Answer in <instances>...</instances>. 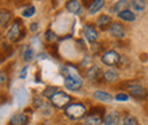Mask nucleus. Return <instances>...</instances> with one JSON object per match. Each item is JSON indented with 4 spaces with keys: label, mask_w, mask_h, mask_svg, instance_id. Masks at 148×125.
Here are the masks:
<instances>
[{
    "label": "nucleus",
    "mask_w": 148,
    "mask_h": 125,
    "mask_svg": "<svg viewBox=\"0 0 148 125\" xmlns=\"http://www.w3.org/2000/svg\"><path fill=\"white\" fill-rule=\"evenodd\" d=\"M19 20H16L13 26L9 29L8 33H7V39L10 41V42H16L18 41L21 38H23V36H21V25L18 24Z\"/></svg>",
    "instance_id": "nucleus-6"
},
{
    "label": "nucleus",
    "mask_w": 148,
    "mask_h": 125,
    "mask_svg": "<svg viewBox=\"0 0 148 125\" xmlns=\"http://www.w3.org/2000/svg\"><path fill=\"white\" fill-rule=\"evenodd\" d=\"M131 6L136 12H144L146 8V2L145 0H132Z\"/></svg>",
    "instance_id": "nucleus-20"
},
{
    "label": "nucleus",
    "mask_w": 148,
    "mask_h": 125,
    "mask_svg": "<svg viewBox=\"0 0 148 125\" xmlns=\"http://www.w3.org/2000/svg\"><path fill=\"white\" fill-rule=\"evenodd\" d=\"M110 33L113 38L116 39H123L125 36V29L120 23H113L110 26Z\"/></svg>",
    "instance_id": "nucleus-7"
},
{
    "label": "nucleus",
    "mask_w": 148,
    "mask_h": 125,
    "mask_svg": "<svg viewBox=\"0 0 148 125\" xmlns=\"http://www.w3.org/2000/svg\"><path fill=\"white\" fill-rule=\"evenodd\" d=\"M34 14H36V8H34V6H27V7L24 8L23 12H22V16H23V17H31V16H33Z\"/></svg>",
    "instance_id": "nucleus-22"
},
{
    "label": "nucleus",
    "mask_w": 148,
    "mask_h": 125,
    "mask_svg": "<svg viewBox=\"0 0 148 125\" xmlns=\"http://www.w3.org/2000/svg\"><path fill=\"white\" fill-rule=\"evenodd\" d=\"M66 9L72 13V14H80L81 13V3L79 2V0H69L65 5Z\"/></svg>",
    "instance_id": "nucleus-11"
},
{
    "label": "nucleus",
    "mask_w": 148,
    "mask_h": 125,
    "mask_svg": "<svg viewBox=\"0 0 148 125\" xmlns=\"http://www.w3.org/2000/svg\"><path fill=\"white\" fill-rule=\"evenodd\" d=\"M64 84L69 90L76 91V90H79L82 87V80L76 74H72L71 72H67V75L65 77Z\"/></svg>",
    "instance_id": "nucleus-3"
},
{
    "label": "nucleus",
    "mask_w": 148,
    "mask_h": 125,
    "mask_svg": "<svg viewBox=\"0 0 148 125\" xmlns=\"http://www.w3.org/2000/svg\"><path fill=\"white\" fill-rule=\"evenodd\" d=\"M30 29H31V31H32V32H36V31L38 30V24L37 23H32Z\"/></svg>",
    "instance_id": "nucleus-30"
},
{
    "label": "nucleus",
    "mask_w": 148,
    "mask_h": 125,
    "mask_svg": "<svg viewBox=\"0 0 148 125\" xmlns=\"http://www.w3.org/2000/svg\"><path fill=\"white\" fill-rule=\"evenodd\" d=\"M33 56H34V50L32 48H27L23 54V58L25 61H30L33 58Z\"/></svg>",
    "instance_id": "nucleus-24"
},
{
    "label": "nucleus",
    "mask_w": 148,
    "mask_h": 125,
    "mask_svg": "<svg viewBox=\"0 0 148 125\" xmlns=\"http://www.w3.org/2000/svg\"><path fill=\"white\" fill-rule=\"evenodd\" d=\"M87 113V108L84 105L82 104H71L69 105L67 107L65 108V114L66 116L72 120V121H77V120H81Z\"/></svg>",
    "instance_id": "nucleus-1"
},
{
    "label": "nucleus",
    "mask_w": 148,
    "mask_h": 125,
    "mask_svg": "<svg viewBox=\"0 0 148 125\" xmlns=\"http://www.w3.org/2000/svg\"><path fill=\"white\" fill-rule=\"evenodd\" d=\"M27 116L24 115V114H17V115H14L12 118H10V125H26L27 124Z\"/></svg>",
    "instance_id": "nucleus-13"
},
{
    "label": "nucleus",
    "mask_w": 148,
    "mask_h": 125,
    "mask_svg": "<svg viewBox=\"0 0 148 125\" xmlns=\"http://www.w3.org/2000/svg\"><path fill=\"white\" fill-rule=\"evenodd\" d=\"M132 0H119L117 2H115L111 8V13L113 14H119L120 12L124 10L130 3H131Z\"/></svg>",
    "instance_id": "nucleus-10"
},
{
    "label": "nucleus",
    "mask_w": 148,
    "mask_h": 125,
    "mask_svg": "<svg viewBox=\"0 0 148 125\" xmlns=\"http://www.w3.org/2000/svg\"><path fill=\"white\" fill-rule=\"evenodd\" d=\"M46 39H47L49 42H54V41L57 40V36H56L53 31H50V30H49V31H47V32H46Z\"/></svg>",
    "instance_id": "nucleus-26"
},
{
    "label": "nucleus",
    "mask_w": 148,
    "mask_h": 125,
    "mask_svg": "<svg viewBox=\"0 0 148 125\" xmlns=\"http://www.w3.org/2000/svg\"><path fill=\"white\" fill-rule=\"evenodd\" d=\"M93 98L97 99V100L104 101V102H111L112 100H113L111 94H108L106 92H103V91H96V92H93Z\"/></svg>",
    "instance_id": "nucleus-19"
},
{
    "label": "nucleus",
    "mask_w": 148,
    "mask_h": 125,
    "mask_svg": "<svg viewBox=\"0 0 148 125\" xmlns=\"http://www.w3.org/2000/svg\"><path fill=\"white\" fill-rule=\"evenodd\" d=\"M27 70H29V66H25V67H24V68L22 70V72H21V75H19V77H21V79H24V77L26 76Z\"/></svg>",
    "instance_id": "nucleus-29"
},
{
    "label": "nucleus",
    "mask_w": 148,
    "mask_h": 125,
    "mask_svg": "<svg viewBox=\"0 0 148 125\" xmlns=\"http://www.w3.org/2000/svg\"><path fill=\"white\" fill-rule=\"evenodd\" d=\"M130 94L136 98V99H139V100H143L147 97V90L145 88H143L141 85H138V84H134L132 87L129 88Z\"/></svg>",
    "instance_id": "nucleus-8"
},
{
    "label": "nucleus",
    "mask_w": 148,
    "mask_h": 125,
    "mask_svg": "<svg viewBox=\"0 0 148 125\" xmlns=\"http://www.w3.org/2000/svg\"><path fill=\"white\" fill-rule=\"evenodd\" d=\"M120 55L117 54L115 50H110V51H106L105 54L101 56V61L104 63V65L106 66H115L120 63Z\"/></svg>",
    "instance_id": "nucleus-5"
},
{
    "label": "nucleus",
    "mask_w": 148,
    "mask_h": 125,
    "mask_svg": "<svg viewBox=\"0 0 148 125\" xmlns=\"http://www.w3.org/2000/svg\"><path fill=\"white\" fill-rule=\"evenodd\" d=\"M71 100H72L71 97H70L67 93L63 92V91H58V92H56L55 94L50 98L51 104H53L56 108H59V109H63V108L67 107V106L70 105Z\"/></svg>",
    "instance_id": "nucleus-2"
},
{
    "label": "nucleus",
    "mask_w": 148,
    "mask_h": 125,
    "mask_svg": "<svg viewBox=\"0 0 148 125\" xmlns=\"http://www.w3.org/2000/svg\"><path fill=\"white\" fill-rule=\"evenodd\" d=\"M117 16H119L120 19H122L124 22H133L136 19V15L131 10H129V9H124V10L120 12L117 14Z\"/></svg>",
    "instance_id": "nucleus-17"
},
{
    "label": "nucleus",
    "mask_w": 148,
    "mask_h": 125,
    "mask_svg": "<svg viewBox=\"0 0 148 125\" xmlns=\"http://www.w3.org/2000/svg\"><path fill=\"white\" fill-rule=\"evenodd\" d=\"M103 77H104L105 81H107L110 83H113V82H116L120 79V75H119L117 72L114 71V70H108V71L104 72Z\"/></svg>",
    "instance_id": "nucleus-16"
},
{
    "label": "nucleus",
    "mask_w": 148,
    "mask_h": 125,
    "mask_svg": "<svg viewBox=\"0 0 148 125\" xmlns=\"http://www.w3.org/2000/svg\"><path fill=\"white\" fill-rule=\"evenodd\" d=\"M83 33H84L86 39H87L90 43L96 42V40H97V38H98V33H97L95 26L90 25V24L84 25V27H83Z\"/></svg>",
    "instance_id": "nucleus-9"
},
{
    "label": "nucleus",
    "mask_w": 148,
    "mask_h": 125,
    "mask_svg": "<svg viewBox=\"0 0 148 125\" xmlns=\"http://www.w3.org/2000/svg\"><path fill=\"white\" fill-rule=\"evenodd\" d=\"M98 108L91 110L90 114L86 117V120H84V125H101V123H103L101 116H103L104 110L101 109V110L99 111Z\"/></svg>",
    "instance_id": "nucleus-4"
},
{
    "label": "nucleus",
    "mask_w": 148,
    "mask_h": 125,
    "mask_svg": "<svg viewBox=\"0 0 148 125\" xmlns=\"http://www.w3.org/2000/svg\"><path fill=\"white\" fill-rule=\"evenodd\" d=\"M120 123V114L117 111H111L104 120L105 125H119Z\"/></svg>",
    "instance_id": "nucleus-12"
},
{
    "label": "nucleus",
    "mask_w": 148,
    "mask_h": 125,
    "mask_svg": "<svg viewBox=\"0 0 148 125\" xmlns=\"http://www.w3.org/2000/svg\"><path fill=\"white\" fill-rule=\"evenodd\" d=\"M123 125H138V121L133 116H127L123 121Z\"/></svg>",
    "instance_id": "nucleus-25"
},
{
    "label": "nucleus",
    "mask_w": 148,
    "mask_h": 125,
    "mask_svg": "<svg viewBox=\"0 0 148 125\" xmlns=\"http://www.w3.org/2000/svg\"><path fill=\"white\" fill-rule=\"evenodd\" d=\"M58 91H59V89L56 88V87H48L47 89L42 92V94H43L45 97H47V98H51L56 92H58Z\"/></svg>",
    "instance_id": "nucleus-23"
},
{
    "label": "nucleus",
    "mask_w": 148,
    "mask_h": 125,
    "mask_svg": "<svg viewBox=\"0 0 148 125\" xmlns=\"http://www.w3.org/2000/svg\"><path fill=\"white\" fill-rule=\"evenodd\" d=\"M103 71L100 70V67H98V66H91L88 71H87V77L88 79H90V80H97V79H99L100 76H103Z\"/></svg>",
    "instance_id": "nucleus-14"
},
{
    "label": "nucleus",
    "mask_w": 148,
    "mask_h": 125,
    "mask_svg": "<svg viewBox=\"0 0 148 125\" xmlns=\"http://www.w3.org/2000/svg\"><path fill=\"white\" fill-rule=\"evenodd\" d=\"M96 24H97L98 27H100V29H105V27L110 26V25L112 24V17H110L108 15H101V16L98 17L97 22H96Z\"/></svg>",
    "instance_id": "nucleus-18"
},
{
    "label": "nucleus",
    "mask_w": 148,
    "mask_h": 125,
    "mask_svg": "<svg viewBox=\"0 0 148 125\" xmlns=\"http://www.w3.org/2000/svg\"><path fill=\"white\" fill-rule=\"evenodd\" d=\"M105 6V0H93V2L88 7L89 14H97L99 10L103 9V7Z\"/></svg>",
    "instance_id": "nucleus-15"
},
{
    "label": "nucleus",
    "mask_w": 148,
    "mask_h": 125,
    "mask_svg": "<svg viewBox=\"0 0 148 125\" xmlns=\"http://www.w3.org/2000/svg\"><path fill=\"white\" fill-rule=\"evenodd\" d=\"M7 81V75L3 71H0V83L1 84H5Z\"/></svg>",
    "instance_id": "nucleus-28"
},
{
    "label": "nucleus",
    "mask_w": 148,
    "mask_h": 125,
    "mask_svg": "<svg viewBox=\"0 0 148 125\" xmlns=\"http://www.w3.org/2000/svg\"><path fill=\"white\" fill-rule=\"evenodd\" d=\"M83 2H84V5H86V6H88V7H89V6L93 2V0H83Z\"/></svg>",
    "instance_id": "nucleus-31"
},
{
    "label": "nucleus",
    "mask_w": 148,
    "mask_h": 125,
    "mask_svg": "<svg viewBox=\"0 0 148 125\" xmlns=\"http://www.w3.org/2000/svg\"><path fill=\"white\" fill-rule=\"evenodd\" d=\"M115 99L117 100V101H128L129 100V96L127 94V93H119V94H116V97H115Z\"/></svg>",
    "instance_id": "nucleus-27"
},
{
    "label": "nucleus",
    "mask_w": 148,
    "mask_h": 125,
    "mask_svg": "<svg viewBox=\"0 0 148 125\" xmlns=\"http://www.w3.org/2000/svg\"><path fill=\"white\" fill-rule=\"evenodd\" d=\"M10 19V13L9 12H0V26H5Z\"/></svg>",
    "instance_id": "nucleus-21"
}]
</instances>
